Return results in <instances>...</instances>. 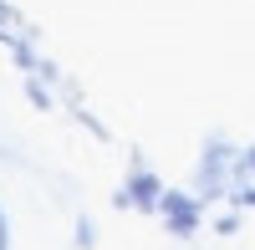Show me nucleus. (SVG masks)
<instances>
[{"label":"nucleus","mask_w":255,"mask_h":250,"mask_svg":"<svg viewBox=\"0 0 255 250\" xmlns=\"http://www.w3.org/2000/svg\"><path fill=\"white\" fill-rule=\"evenodd\" d=\"M113 199L123 204V210H128V204H133V210H158V199H163V184H158L153 174H148L143 163H133V169H128V179H123V189H118Z\"/></svg>","instance_id":"1"},{"label":"nucleus","mask_w":255,"mask_h":250,"mask_svg":"<svg viewBox=\"0 0 255 250\" xmlns=\"http://www.w3.org/2000/svg\"><path fill=\"white\" fill-rule=\"evenodd\" d=\"M230 158H235V153L225 148V138H209V143H204V158H199V199H215V194L225 189Z\"/></svg>","instance_id":"2"},{"label":"nucleus","mask_w":255,"mask_h":250,"mask_svg":"<svg viewBox=\"0 0 255 250\" xmlns=\"http://www.w3.org/2000/svg\"><path fill=\"white\" fill-rule=\"evenodd\" d=\"M158 215L168 220V230H174V235H194V230H199V199H189V194L163 189V199H158Z\"/></svg>","instance_id":"3"},{"label":"nucleus","mask_w":255,"mask_h":250,"mask_svg":"<svg viewBox=\"0 0 255 250\" xmlns=\"http://www.w3.org/2000/svg\"><path fill=\"white\" fill-rule=\"evenodd\" d=\"M72 245H77V250H92V245H97V225H92V220H77V235H72Z\"/></svg>","instance_id":"4"},{"label":"nucleus","mask_w":255,"mask_h":250,"mask_svg":"<svg viewBox=\"0 0 255 250\" xmlns=\"http://www.w3.org/2000/svg\"><path fill=\"white\" fill-rule=\"evenodd\" d=\"M26 92H31V102H36V108H51V92H46V87H41V82H36V77L26 82Z\"/></svg>","instance_id":"5"},{"label":"nucleus","mask_w":255,"mask_h":250,"mask_svg":"<svg viewBox=\"0 0 255 250\" xmlns=\"http://www.w3.org/2000/svg\"><path fill=\"white\" fill-rule=\"evenodd\" d=\"M235 174H240V179H250V174H255V148H245V153L235 158Z\"/></svg>","instance_id":"6"},{"label":"nucleus","mask_w":255,"mask_h":250,"mask_svg":"<svg viewBox=\"0 0 255 250\" xmlns=\"http://www.w3.org/2000/svg\"><path fill=\"white\" fill-rule=\"evenodd\" d=\"M240 204H255V184H240V194H235Z\"/></svg>","instance_id":"7"},{"label":"nucleus","mask_w":255,"mask_h":250,"mask_svg":"<svg viewBox=\"0 0 255 250\" xmlns=\"http://www.w3.org/2000/svg\"><path fill=\"white\" fill-rule=\"evenodd\" d=\"M0 250H10V225H5V215H0Z\"/></svg>","instance_id":"8"}]
</instances>
